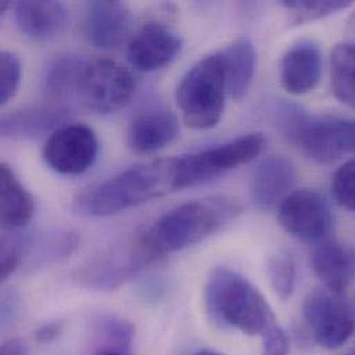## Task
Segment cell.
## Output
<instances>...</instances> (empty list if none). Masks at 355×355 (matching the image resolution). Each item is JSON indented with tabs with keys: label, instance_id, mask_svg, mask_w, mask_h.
Segmentation results:
<instances>
[{
	"label": "cell",
	"instance_id": "6da1fadb",
	"mask_svg": "<svg viewBox=\"0 0 355 355\" xmlns=\"http://www.w3.org/2000/svg\"><path fill=\"white\" fill-rule=\"evenodd\" d=\"M241 210L239 202L227 196L185 202L161 216L137 239L150 261L155 263L224 230Z\"/></svg>",
	"mask_w": 355,
	"mask_h": 355
},
{
	"label": "cell",
	"instance_id": "7a4b0ae2",
	"mask_svg": "<svg viewBox=\"0 0 355 355\" xmlns=\"http://www.w3.org/2000/svg\"><path fill=\"white\" fill-rule=\"evenodd\" d=\"M175 178L176 158L136 165L80 193L73 209L86 217L112 216L175 191Z\"/></svg>",
	"mask_w": 355,
	"mask_h": 355
},
{
	"label": "cell",
	"instance_id": "3957f363",
	"mask_svg": "<svg viewBox=\"0 0 355 355\" xmlns=\"http://www.w3.org/2000/svg\"><path fill=\"white\" fill-rule=\"evenodd\" d=\"M205 304L220 327L248 336H263L277 318L261 292L243 275L227 267L214 268L205 286Z\"/></svg>",
	"mask_w": 355,
	"mask_h": 355
},
{
	"label": "cell",
	"instance_id": "277c9868",
	"mask_svg": "<svg viewBox=\"0 0 355 355\" xmlns=\"http://www.w3.org/2000/svg\"><path fill=\"white\" fill-rule=\"evenodd\" d=\"M278 122L285 136L318 164L355 153V119L315 116L289 104L278 110Z\"/></svg>",
	"mask_w": 355,
	"mask_h": 355
},
{
	"label": "cell",
	"instance_id": "5b68a950",
	"mask_svg": "<svg viewBox=\"0 0 355 355\" xmlns=\"http://www.w3.org/2000/svg\"><path fill=\"white\" fill-rule=\"evenodd\" d=\"M227 94L220 54L198 61L178 83V104L187 125L200 130L214 128L223 116Z\"/></svg>",
	"mask_w": 355,
	"mask_h": 355
},
{
	"label": "cell",
	"instance_id": "8992f818",
	"mask_svg": "<svg viewBox=\"0 0 355 355\" xmlns=\"http://www.w3.org/2000/svg\"><path fill=\"white\" fill-rule=\"evenodd\" d=\"M266 144L261 133H249L214 147L176 158V189L210 182L256 159Z\"/></svg>",
	"mask_w": 355,
	"mask_h": 355
},
{
	"label": "cell",
	"instance_id": "52a82bcc",
	"mask_svg": "<svg viewBox=\"0 0 355 355\" xmlns=\"http://www.w3.org/2000/svg\"><path fill=\"white\" fill-rule=\"evenodd\" d=\"M135 90L133 75L121 64L111 60H87L76 101L93 112L108 115L126 107Z\"/></svg>",
	"mask_w": 355,
	"mask_h": 355
},
{
	"label": "cell",
	"instance_id": "ba28073f",
	"mask_svg": "<svg viewBox=\"0 0 355 355\" xmlns=\"http://www.w3.org/2000/svg\"><path fill=\"white\" fill-rule=\"evenodd\" d=\"M303 317L315 339L327 349L336 350L353 336L355 320L347 303L339 293L315 289L303 303Z\"/></svg>",
	"mask_w": 355,
	"mask_h": 355
},
{
	"label": "cell",
	"instance_id": "9c48e42d",
	"mask_svg": "<svg viewBox=\"0 0 355 355\" xmlns=\"http://www.w3.org/2000/svg\"><path fill=\"white\" fill-rule=\"evenodd\" d=\"M98 155L96 133L79 123H68L49 136L43 148L44 162L57 173L78 176L87 172Z\"/></svg>",
	"mask_w": 355,
	"mask_h": 355
},
{
	"label": "cell",
	"instance_id": "30bf717a",
	"mask_svg": "<svg viewBox=\"0 0 355 355\" xmlns=\"http://www.w3.org/2000/svg\"><path fill=\"white\" fill-rule=\"evenodd\" d=\"M151 261L144 254L137 238L129 243L89 260L76 274L80 285L110 291L122 286L144 271Z\"/></svg>",
	"mask_w": 355,
	"mask_h": 355
},
{
	"label": "cell",
	"instance_id": "8fae6325",
	"mask_svg": "<svg viewBox=\"0 0 355 355\" xmlns=\"http://www.w3.org/2000/svg\"><path fill=\"white\" fill-rule=\"evenodd\" d=\"M278 221L292 236L309 242L324 239L332 228L328 202L311 189L293 191L279 205Z\"/></svg>",
	"mask_w": 355,
	"mask_h": 355
},
{
	"label": "cell",
	"instance_id": "7c38bea8",
	"mask_svg": "<svg viewBox=\"0 0 355 355\" xmlns=\"http://www.w3.org/2000/svg\"><path fill=\"white\" fill-rule=\"evenodd\" d=\"M181 47V37L169 26L148 22L132 37L128 58L137 71L154 72L169 65L180 54Z\"/></svg>",
	"mask_w": 355,
	"mask_h": 355
},
{
	"label": "cell",
	"instance_id": "4fadbf2b",
	"mask_svg": "<svg viewBox=\"0 0 355 355\" xmlns=\"http://www.w3.org/2000/svg\"><path fill=\"white\" fill-rule=\"evenodd\" d=\"M132 22V11L122 1L96 0L86 6L85 33L96 47L107 50L119 47L130 33Z\"/></svg>",
	"mask_w": 355,
	"mask_h": 355
},
{
	"label": "cell",
	"instance_id": "5bb4252c",
	"mask_svg": "<svg viewBox=\"0 0 355 355\" xmlns=\"http://www.w3.org/2000/svg\"><path fill=\"white\" fill-rule=\"evenodd\" d=\"M296 182L297 171L292 161L282 155H270L259 164L253 173L252 200L261 210L278 209L293 192Z\"/></svg>",
	"mask_w": 355,
	"mask_h": 355
},
{
	"label": "cell",
	"instance_id": "9a60e30c",
	"mask_svg": "<svg viewBox=\"0 0 355 355\" xmlns=\"http://www.w3.org/2000/svg\"><path fill=\"white\" fill-rule=\"evenodd\" d=\"M281 86L300 96L315 89L322 75V51L313 40H300L284 55L279 67Z\"/></svg>",
	"mask_w": 355,
	"mask_h": 355
},
{
	"label": "cell",
	"instance_id": "2e32d148",
	"mask_svg": "<svg viewBox=\"0 0 355 355\" xmlns=\"http://www.w3.org/2000/svg\"><path fill=\"white\" fill-rule=\"evenodd\" d=\"M71 114L62 107H37L4 115L0 133L10 140H36L68 125Z\"/></svg>",
	"mask_w": 355,
	"mask_h": 355
},
{
	"label": "cell",
	"instance_id": "e0dca14e",
	"mask_svg": "<svg viewBox=\"0 0 355 355\" xmlns=\"http://www.w3.org/2000/svg\"><path fill=\"white\" fill-rule=\"evenodd\" d=\"M14 18L19 31L36 42H49L60 36L68 24V11L60 1H18Z\"/></svg>",
	"mask_w": 355,
	"mask_h": 355
},
{
	"label": "cell",
	"instance_id": "ac0fdd59",
	"mask_svg": "<svg viewBox=\"0 0 355 355\" xmlns=\"http://www.w3.org/2000/svg\"><path fill=\"white\" fill-rule=\"evenodd\" d=\"M178 116L168 110L139 115L128 132L129 147L139 154H151L172 144L178 136Z\"/></svg>",
	"mask_w": 355,
	"mask_h": 355
},
{
	"label": "cell",
	"instance_id": "d6986e66",
	"mask_svg": "<svg viewBox=\"0 0 355 355\" xmlns=\"http://www.w3.org/2000/svg\"><path fill=\"white\" fill-rule=\"evenodd\" d=\"M314 271L325 288L334 293H342L355 277L354 252L339 242H322L313 256Z\"/></svg>",
	"mask_w": 355,
	"mask_h": 355
},
{
	"label": "cell",
	"instance_id": "ffe728a7",
	"mask_svg": "<svg viewBox=\"0 0 355 355\" xmlns=\"http://www.w3.org/2000/svg\"><path fill=\"white\" fill-rule=\"evenodd\" d=\"M1 227L4 231H19L33 217L35 202L15 172L6 164L0 166Z\"/></svg>",
	"mask_w": 355,
	"mask_h": 355
},
{
	"label": "cell",
	"instance_id": "44dd1931",
	"mask_svg": "<svg viewBox=\"0 0 355 355\" xmlns=\"http://www.w3.org/2000/svg\"><path fill=\"white\" fill-rule=\"evenodd\" d=\"M223 61L228 96L241 100L248 93L254 71L256 50L253 43L246 37H239L218 51Z\"/></svg>",
	"mask_w": 355,
	"mask_h": 355
},
{
	"label": "cell",
	"instance_id": "7402d4cb",
	"mask_svg": "<svg viewBox=\"0 0 355 355\" xmlns=\"http://www.w3.org/2000/svg\"><path fill=\"white\" fill-rule=\"evenodd\" d=\"M87 60L80 55L61 54L44 68L42 85L47 98L54 101H76L79 82Z\"/></svg>",
	"mask_w": 355,
	"mask_h": 355
},
{
	"label": "cell",
	"instance_id": "603a6c76",
	"mask_svg": "<svg viewBox=\"0 0 355 355\" xmlns=\"http://www.w3.org/2000/svg\"><path fill=\"white\" fill-rule=\"evenodd\" d=\"M331 79L336 98L355 108V42H345L334 49Z\"/></svg>",
	"mask_w": 355,
	"mask_h": 355
},
{
	"label": "cell",
	"instance_id": "cb8c5ba5",
	"mask_svg": "<svg viewBox=\"0 0 355 355\" xmlns=\"http://www.w3.org/2000/svg\"><path fill=\"white\" fill-rule=\"evenodd\" d=\"M78 236L73 232L44 234L39 239H26L25 256L31 257L32 266H47L58 263L76 249Z\"/></svg>",
	"mask_w": 355,
	"mask_h": 355
},
{
	"label": "cell",
	"instance_id": "d4e9b609",
	"mask_svg": "<svg viewBox=\"0 0 355 355\" xmlns=\"http://www.w3.org/2000/svg\"><path fill=\"white\" fill-rule=\"evenodd\" d=\"M267 275L275 293L282 299H289L296 286V264L291 254L277 253L270 257Z\"/></svg>",
	"mask_w": 355,
	"mask_h": 355
},
{
	"label": "cell",
	"instance_id": "484cf974",
	"mask_svg": "<svg viewBox=\"0 0 355 355\" xmlns=\"http://www.w3.org/2000/svg\"><path fill=\"white\" fill-rule=\"evenodd\" d=\"M291 14L292 21L295 24L310 22L315 19H321L338 11L346 10L353 3L343 1V0H325V1H309V0H292V1H282L281 3Z\"/></svg>",
	"mask_w": 355,
	"mask_h": 355
},
{
	"label": "cell",
	"instance_id": "4316f807",
	"mask_svg": "<svg viewBox=\"0 0 355 355\" xmlns=\"http://www.w3.org/2000/svg\"><path fill=\"white\" fill-rule=\"evenodd\" d=\"M26 249V236L18 235V231H4L1 235V257L0 277L1 281L8 277L22 264Z\"/></svg>",
	"mask_w": 355,
	"mask_h": 355
},
{
	"label": "cell",
	"instance_id": "83f0119b",
	"mask_svg": "<svg viewBox=\"0 0 355 355\" xmlns=\"http://www.w3.org/2000/svg\"><path fill=\"white\" fill-rule=\"evenodd\" d=\"M22 67L18 57L10 51L0 54V104H7L18 92Z\"/></svg>",
	"mask_w": 355,
	"mask_h": 355
},
{
	"label": "cell",
	"instance_id": "f1b7e54d",
	"mask_svg": "<svg viewBox=\"0 0 355 355\" xmlns=\"http://www.w3.org/2000/svg\"><path fill=\"white\" fill-rule=\"evenodd\" d=\"M331 189L338 205L355 211V159L346 162L335 173Z\"/></svg>",
	"mask_w": 355,
	"mask_h": 355
},
{
	"label": "cell",
	"instance_id": "f546056e",
	"mask_svg": "<svg viewBox=\"0 0 355 355\" xmlns=\"http://www.w3.org/2000/svg\"><path fill=\"white\" fill-rule=\"evenodd\" d=\"M263 353L261 355H289V339L285 331L275 324L263 336Z\"/></svg>",
	"mask_w": 355,
	"mask_h": 355
},
{
	"label": "cell",
	"instance_id": "4dcf8cb0",
	"mask_svg": "<svg viewBox=\"0 0 355 355\" xmlns=\"http://www.w3.org/2000/svg\"><path fill=\"white\" fill-rule=\"evenodd\" d=\"M62 332V322H50L42 325L35 332V340L39 345H49L53 343Z\"/></svg>",
	"mask_w": 355,
	"mask_h": 355
},
{
	"label": "cell",
	"instance_id": "1f68e13d",
	"mask_svg": "<svg viewBox=\"0 0 355 355\" xmlns=\"http://www.w3.org/2000/svg\"><path fill=\"white\" fill-rule=\"evenodd\" d=\"M0 355H29V352L24 340L10 339L1 345Z\"/></svg>",
	"mask_w": 355,
	"mask_h": 355
},
{
	"label": "cell",
	"instance_id": "d6a6232c",
	"mask_svg": "<svg viewBox=\"0 0 355 355\" xmlns=\"http://www.w3.org/2000/svg\"><path fill=\"white\" fill-rule=\"evenodd\" d=\"M96 355H132V350L115 346V345H108L100 349Z\"/></svg>",
	"mask_w": 355,
	"mask_h": 355
},
{
	"label": "cell",
	"instance_id": "836d02e7",
	"mask_svg": "<svg viewBox=\"0 0 355 355\" xmlns=\"http://www.w3.org/2000/svg\"><path fill=\"white\" fill-rule=\"evenodd\" d=\"M191 355H224L220 354V353H217V352H213V350H199V352H196V353H193V354Z\"/></svg>",
	"mask_w": 355,
	"mask_h": 355
},
{
	"label": "cell",
	"instance_id": "e575fe53",
	"mask_svg": "<svg viewBox=\"0 0 355 355\" xmlns=\"http://www.w3.org/2000/svg\"><path fill=\"white\" fill-rule=\"evenodd\" d=\"M345 355H355V347H353L350 352H347Z\"/></svg>",
	"mask_w": 355,
	"mask_h": 355
}]
</instances>
